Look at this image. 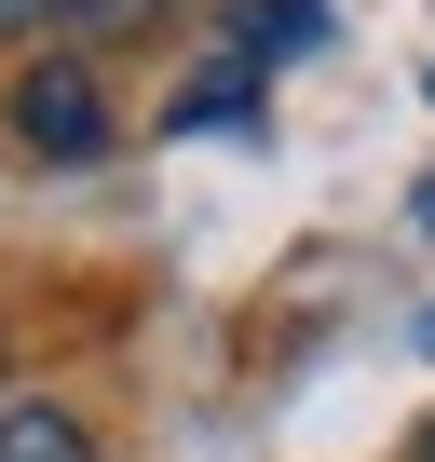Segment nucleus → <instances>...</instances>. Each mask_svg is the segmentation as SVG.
<instances>
[{
    "instance_id": "nucleus-1",
    "label": "nucleus",
    "mask_w": 435,
    "mask_h": 462,
    "mask_svg": "<svg viewBox=\"0 0 435 462\" xmlns=\"http://www.w3.org/2000/svg\"><path fill=\"white\" fill-rule=\"evenodd\" d=\"M14 136L42 150V163H96L109 150V96H96V69L55 42L42 69H14Z\"/></svg>"
},
{
    "instance_id": "nucleus-2",
    "label": "nucleus",
    "mask_w": 435,
    "mask_h": 462,
    "mask_svg": "<svg viewBox=\"0 0 435 462\" xmlns=\"http://www.w3.org/2000/svg\"><path fill=\"white\" fill-rule=\"evenodd\" d=\"M123 14H150V0H0V42L55 55V42H82V28H123Z\"/></svg>"
},
{
    "instance_id": "nucleus-3",
    "label": "nucleus",
    "mask_w": 435,
    "mask_h": 462,
    "mask_svg": "<svg viewBox=\"0 0 435 462\" xmlns=\"http://www.w3.org/2000/svg\"><path fill=\"white\" fill-rule=\"evenodd\" d=\"M0 462H96V435L55 394H14V408H0Z\"/></svg>"
},
{
    "instance_id": "nucleus-4",
    "label": "nucleus",
    "mask_w": 435,
    "mask_h": 462,
    "mask_svg": "<svg viewBox=\"0 0 435 462\" xmlns=\"http://www.w3.org/2000/svg\"><path fill=\"white\" fill-rule=\"evenodd\" d=\"M313 28H327V14H313V0H273V14H259V28H245V42H259V55H300V42H313Z\"/></svg>"
},
{
    "instance_id": "nucleus-5",
    "label": "nucleus",
    "mask_w": 435,
    "mask_h": 462,
    "mask_svg": "<svg viewBox=\"0 0 435 462\" xmlns=\"http://www.w3.org/2000/svg\"><path fill=\"white\" fill-rule=\"evenodd\" d=\"M232 109H245V69H218V82H190V96H177V123H232Z\"/></svg>"
}]
</instances>
